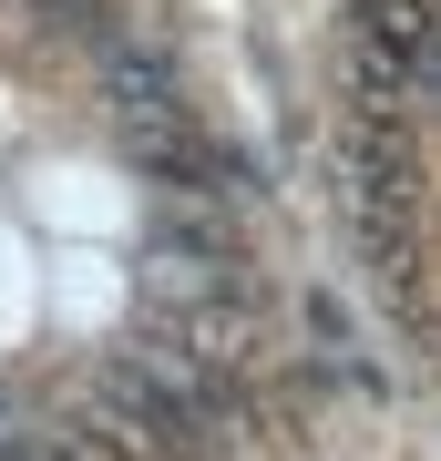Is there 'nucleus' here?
<instances>
[{"mask_svg": "<svg viewBox=\"0 0 441 461\" xmlns=\"http://www.w3.org/2000/svg\"><path fill=\"white\" fill-rule=\"evenodd\" d=\"M103 390H114V411L133 420V441H164V451H196L206 430H216V411L196 390H185L164 359H114L103 369Z\"/></svg>", "mask_w": 441, "mask_h": 461, "instance_id": "nucleus-1", "label": "nucleus"}]
</instances>
